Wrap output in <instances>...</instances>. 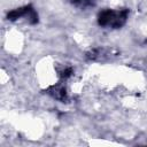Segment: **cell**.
<instances>
[{
	"instance_id": "obj_1",
	"label": "cell",
	"mask_w": 147,
	"mask_h": 147,
	"mask_svg": "<svg viewBox=\"0 0 147 147\" xmlns=\"http://www.w3.org/2000/svg\"><path fill=\"white\" fill-rule=\"evenodd\" d=\"M127 17V10L123 9V10H110V9H106L100 13L99 17H98V22L100 25L102 26H113V28H119L122 26Z\"/></svg>"
}]
</instances>
